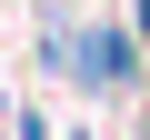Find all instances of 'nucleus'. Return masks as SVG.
<instances>
[{"label": "nucleus", "mask_w": 150, "mask_h": 140, "mask_svg": "<svg viewBox=\"0 0 150 140\" xmlns=\"http://www.w3.org/2000/svg\"><path fill=\"white\" fill-rule=\"evenodd\" d=\"M80 100H140V30L120 10H80Z\"/></svg>", "instance_id": "f257e3e1"}, {"label": "nucleus", "mask_w": 150, "mask_h": 140, "mask_svg": "<svg viewBox=\"0 0 150 140\" xmlns=\"http://www.w3.org/2000/svg\"><path fill=\"white\" fill-rule=\"evenodd\" d=\"M130 140H150V110H140V120H130Z\"/></svg>", "instance_id": "20e7f679"}, {"label": "nucleus", "mask_w": 150, "mask_h": 140, "mask_svg": "<svg viewBox=\"0 0 150 140\" xmlns=\"http://www.w3.org/2000/svg\"><path fill=\"white\" fill-rule=\"evenodd\" d=\"M10 140H50V120H40V110H20V120H10Z\"/></svg>", "instance_id": "f03ea898"}, {"label": "nucleus", "mask_w": 150, "mask_h": 140, "mask_svg": "<svg viewBox=\"0 0 150 140\" xmlns=\"http://www.w3.org/2000/svg\"><path fill=\"white\" fill-rule=\"evenodd\" d=\"M10 120H20V110H10V100H0V140H10Z\"/></svg>", "instance_id": "7ed1b4c3"}]
</instances>
